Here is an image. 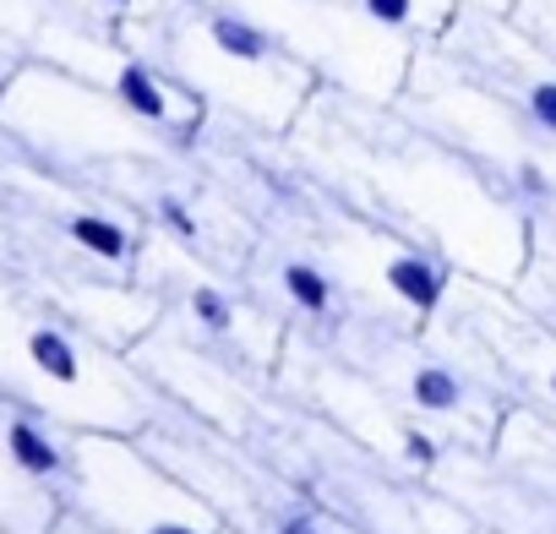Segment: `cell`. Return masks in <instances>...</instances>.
I'll return each instance as SVG.
<instances>
[{"mask_svg": "<svg viewBox=\"0 0 556 534\" xmlns=\"http://www.w3.org/2000/svg\"><path fill=\"white\" fill-rule=\"evenodd\" d=\"M110 7H131V0H110Z\"/></svg>", "mask_w": 556, "mask_h": 534, "instance_id": "16", "label": "cell"}, {"mask_svg": "<svg viewBox=\"0 0 556 534\" xmlns=\"http://www.w3.org/2000/svg\"><path fill=\"white\" fill-rule=\"evenodd\" d=\"M115 93H121V104H126L137 120H148V126L169 120V99H164L159 77H153L142 61H126V66L115 72Z\"/></svg>", "mask_w": 556, "mask_h": 534, "instance_id": "5", "label": "cell"}, {"mask_svg": "<svg viewBox=\"0 0 556 534\" xmlns=\"http://www.w3.org/2000/svg\"><path fill=\"white\" fill-rule=\"evenodd\" d=\"M278 284H285V295H290L306 317L333 312V279L323 274L317 262H285V274H278Z\"/></svg>", "mask_w": 556, "mask_h": 534, "instance_id": "8", "label": "cell"}, {"mask_svg": "<svg viewBox=\"0 0 556 534\" xmlns=\"http://www.w3.org/2000/svg\"><path fill=\"white\" fill-rule=\"evenodd\" d=\"M540 28L551 34V44H556V0H545V12H540Z\"/></svg>", "mask_w": 556, "mask_h": 534, "instance_id": "15", "label": "cell"}, {"mask_svg": "<svg viewBox=\"0 0 556 534\" xmlns=\"http://www.w3.org/2000/svg\"><path fill=\"white\" fill-rule=\"evenodd\" d=\"M409 404L426 409V415H437V420H453V415L469 409V382L447 360H426V366L409 371Z\"/></svg>", "mask_w": 556, "mask_h": 534, "instance_id": "2", "label": "cell"}, {"mask_svg": "<svg viewBox=\"0 0 556 534\" xmlns=\"http://www.w3.org/2000/svg\"><path fill=\"white\" fill-rule=\"evenodd\" d=\"M191 317H197L207 333H229V328H235V306H229V295H218L213 284L191 290Z\"/></svg>", "mask_w": 556, "mask_h": 534, "instance_id": "9", "label": "cell"}, {"mask_svg": "<svg viewBox=\"0 0 556 534\" xmlns=\"http://www.w3.org/2000/svg\"><path fill=\"white\" fill-rule=\"evenodd\" d=\"M366 17L382 23V28H409L415 23V0H361Z\"/></svg>", "mask_w": 556, "mask_h": 534, "instance_id": "10", "label": "cell"}, {"mask_svg": "<svg viewBox=\"0 0 556 534\" xmlns=\"http://www.w3.org/2000/svg\"><path fill=\"white\" fill-rule=\"evenodd\" d=\"M7 453H12V463H17L23 474H34V480H55V474H66V453H61V442H55L39 420H28V415L7 420Z\"/></svg>", "mask_w": 556, "mask_h": 534, "instance_id": "3", "label": "cell"}, {"mask_svg": "<svg viewBox=\"0 0 556 534\" xmlns=\"http://www.w3.org/2000/svg\"><path fill=\"white\" fill-rule=\"evenodd\" d=\"M66 234H72L83 251H93L99 262H126V256H131V234H126L115 218H104V213H77V218H66Z\"/></svg>", "mask_w": 556, "mask_h": 534, "instance_id": "6", "label": "cell"}, {"mask_svg": "<svg viewBox=\"0 0 556 534\" xmlns=\"http://www.w3.org/2000/svg\"><path fill=\"white\" fill-rule=\"evenodd\" d=\"M388 290L409 306V312H420V317H431L442 301H447V262L442 256H426V251H399L393 262H388Z\"/></svg>", "mask_w": 556, "mask_h": 534, "instance_id": "1", "label": "cell"}, {"mask_svg": "<svg viewBox=\"0 0 556 534\" xmlns=\"http://www.w3.org/2000/svg\"><path fill=\"white\" fill-rule=\"evenodd\" d=\"M404 458L420 463V469H431V463H437V442H431L426 431H404Z\"/></svg>", "mask_w": 556, "mask_h": 534, "instance_id": "13", "label": "cell"}, {"mask_svg": "<svg viewBox=\"0 0 556 534\" xmlns=\"http://www.w3.org/2000/svg\"><path fill=\"white\" fill-rule=\"evenodd\" d=\"M148 534H202V529H191V523H169V518H164V523H153Z\"/></svg>", "mask_w": 556, "mask_h": 534, "instance_id": "14", "label": "cell"}, {"mask_svg": "<svg viewBox=\"0 0 556 534\" xmlns=\"http://www.w3.org/2000/svg\"><path fill=\"white\" fill-rule=\"evenodd\" d=\"M273 534H328V523L317 512H285L273 523Z\"/></svg>", "mask_w": 556, "mask_h": 534, "instance_id": "12", "label": "cell"}, {"mask_svg": "<svg viewBox=\"0 0 556 534\" xmlns=\"http://www.w3.org/2000/svg\"><path fill=\"white\" fill-rule=\"evenodd\" d=\"M159 218H164L175 234H186V240L197 234V218H191V207H186L180 196H159Z\"/></svg>", "mask_w": 556, "mask_h": 534, "instance_id": "11", "label": "cell"}, {"mask_svg": "<svg viewBox=\"0 0 556 534\" xmlns=\"http://www.w3.org/2000/svg\"><path fill=\"white\" fill-rule=\"evenodd\" d=\"M28 360H34L50 382H61V387H72V382L83 377V360H77L72 339L55 333V328H34V333H28Z\"/></svg>", "mask_w": 556, "mask_h": 534, "instance_id": "7", "label": "cell"}, {"mask_svg": "<svg viewBox=\"0 0 556 534\" xmlns=\"http://www.w3.org/2000/svg\"><path fill=\"white\" fill-rule=\"evenodd\" d=\"M207 39H213L229 61H240V66H262V61L273 55V39H267L256 23L235 17V12H218V17L207 23Z\"/></svg>", "mask_w": 556, "mask_h": 534, "instance_id": "4", "label": "cell"}]
</instances>
